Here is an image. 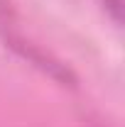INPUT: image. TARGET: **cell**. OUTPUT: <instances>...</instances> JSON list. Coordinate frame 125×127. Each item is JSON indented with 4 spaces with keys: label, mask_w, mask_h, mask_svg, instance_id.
Here are the masks:
<instances>
[{
    "label": "cell",
    "mask_w": 125,
    "mask_h": 127,
    "mask_svg": "<svg viewBox=\"0 0 125 127\" xmlns=\"http://www.w3.org/2000/svg\"><path fill=\"white\" fill-rule=\"evenodd\" d=\"M103 2H106V10L110 12L113 22L120 27V22H123V15H120V0H103Z\"/></svg>",
    "instance_id": "obj_1"
}]
</instances>
